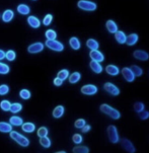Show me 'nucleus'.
Masks as SVG:
<instances>
[{
  "mask_svg": "<svg viewBox=\"0 0 149 153\" xmlns=\"http://www.w3.org/2000/svg\"><path fill=\"white\" fill-rule=\"evenodd\" d=\"M10 138L12 140H14L15 142H17V144H19L22 147H28L30 145V140L27 137L22 136V134H19L18 132L15 131H10Z\"/></svg>",
  "mask_w": 149,
  "mask_h": 153,
  "instance_id": "1",
  "label": "nucleus"
},
{
  "mask_svg": "<svg viewBox=\"0 0 149 153\" xmlns=\"http://www.w3.org/2000/svg\"><path fill=\"white\" fill-rule=\"evenodd\" d=\"M101 111H103L104 114H106V115H108L109 117H111L112 119H114V120H118V119L121 118V114H120L119 111H117L116 108L110 107L109 105H106V103H104V105H101Z\"/></svg>",
  "mask_w": 149,
  "mask_h": 153,
  "instance_id": "2",
  "label": "nucleus"
},
{
  "mask_svg": "<svg viewBox=\"0 0 149 153\" xmlns=\"http://www.w3.org/2000/svg\"><path fill=\"white\" fill-rule=\"evenodd\" d=\"M77 6L80 9L85 10V11H95L96 7H98L95 2L88 1V0H79L77 3Z\"/></svg>",
  "mask_w": 149,
  "mask_h": 153,
  "instance_id": "3",
  "label": "nucleus"
},
{
  "mask_svg": "<svg viewBox=\"0 0 149 153\" xmlns=\"http://www.w3.org/2000/svg\"><path fill=\"white\" fill-rule=\"evenodd\" d=\"M45 45L48 47L49 49L56 52H62L64 50V45L62 43L58 42L56 40H47Z\"/></svg>",
  "mask_w": 149,
  "mask_h": 153,
  "instance_id": "4",
  "label": "nucleus"
},
{
  "mask_svg": "<svg viewBox=\"0 0 149 153\" xmlns=\"http://www.w3.org/2000/svg\"><path fill=\"white\" fill-rule=\"evenodd\" d=\"M108 137H109V140L112 142V143L116 144L119 142V134H118V130H117L116 126H114V125L109 126Z\"/></svg>",
  "mask_w": 149,
  "mask_h": 153,
  "instance_id": "5",
  "label": "nucleus"
},
{
  "mask_svg": "<svg viewBox=\"0 0 149 153\" xmlns=\"http://www.w3.org/2000/svg\"><path fill=\"white\" fill-rule=\"evenodd\" d=\"M121 146H122V148L124 149V150H126L127 152H130V153H134L136 152V148H135V146L133 145V143L131 141H130L129 139H127V138H123L121 139Z\"/></svg>",
  "mask_w": 149,
  "mask_h": 153,
  "instance_id": "6",
  "label": "nucleus"
},
{
  "mask_svg": "<svg viewBox=\"0 0 149 153\" xmlns=\"http://www.w3.org/2000/svg\"><path fill=\"white\" fill-rule=\"evenodd\" d=\"M81 92L86 95H93L98 92V87L92 84H86L81 87Z\"/></svg>",
  "mask_w": 149,
  "mask_h": 153,
  "instance_id": "7",
  "label": "nucleus"
},
{
  "mask_svg": "<svg viewBox=\"0 0 149 153\" xmlns=\"http://www.w3.org/2000/svg\"><path fill=\"white\" fill-rule=\"evenodd\" d=\"M104 88L107 92L111 93L112 95H119L120 94V89L116 86V85L111 83V82H107V83H104Z\"/></svg>",
  "mask_w": 149,
  "mask_h": 153,
  "instance_id": "8",
  "label": "nucleus"
},
{
  "mask_svg": "<svg viewBox=\"0 0 149 153\" xmlns=\"http://www.w3.org/2000/svg\"><path fill=\"white\" fill-rule=\"evenodd\" d=\"M44 50V44L42 43H35V44H32V45L28 46V53L31 54H37V53H40Z\"/></svg>",
  "mask_w": 149,
  "mask_h": 153,
  "instance_id": "9",
  "label": "nucleus"
},
{
  "mask_svg": "<svg viewBox=\"0 0 149 153\" xmlns=\"http://www.w3.org/2000/svg\"><path fill=\"white\" fill-rule=\"evenodd\" d=\"M133 56L135 57V59H138L140 61H147L149 59V55L147 52L143 51V50H137L134 52Z\"/></svg>",
  "mask_w": 149,
  "mask_h": 153,
  "instance_id": "10",
  "label": "nucleus"
},
{
  "mask_svg": "<svg viewBox=\"0 0 149 153\" xmlns=\"http://www.w3.org/2000/svg\"><path fill=\"white\" fill-rule=\"evenodd\" d=\"M89 56L93 61H96V62H103L104 60V54L98 50H91Z\"/></svg>",
  "mask_w": 149,
  "mask_h": 153,
  "instance_id": "11",
  "label": "nucleus"
},
{
  "mask_svg": "<svg viewBox=\"0 0 149 153\" xmlns=\"http://www.w3.org/2000/svg\"><path fill=\"white\" fill-rule=\"evenodd\" d=\"M122 74H123V76H124V78L126 79L128 82H133V81H134L135 76H134V74H133V72L131 71V69H130V68H127V67L123 68Z\"/></svg>",
  "mask_w": 149,
  "mask_h": 153,
  "instance_id": "12",
  "label": "nucleus"
},
{
  "mask_svg": "<svg viewBox=\"0 0 149 153\" xmlns=\"http://www.w3.org/2000/svg\"><path fill=\"white\" fill-rule=\"evenodd\" d=\"M28 25H30L33 28H39V27H41L40 19H39L38 17L34 16V15H31V16H28Z\"/></svg>",
  "mask_w": 149,
  "mask_h": 153,
  "instance_id": "13",
  "label": "nucleus"
},
{
  "mask_svg": "<svg viewBox=\"0 0 149 153\" xmlns=\"http://www.w3.org/2000/svg\"><path fill=\"white\" fill-rule=\"evenodd\" d=\"M13 16H14L13 11H12L11 9H7V10H5L3 12V14H2V20H3L4 22H9L12 20Z\"/></svg>",
  "mask_w": 149,
  "mask_h": 153,
  "instance_id": "14",
  "label": "nucleus"
},
{
  "mask_svg": "<svg viewBox=\"0 0 149 153\" xmlns=\"http://www.w3.org/2000/svg\"><path fill=\"white\" fill-rule=\"evenodd\" d=\"M138 39H139V37H138L137 33H131L126 38V44L128 46H133L138 42Z\"/></svg>",
  "mask_w": 149,
  "mask_h": 153,
  "instance_id": "15",
  "label": "nucleus"
},
{
  "mask_svg": "<svg viewBox=\"0 0 149 153\" xmlns=\"http://www.w3.org/2000/svg\"><path fill=\"white\" fill-rule=\"evenodd\" d=\"M22 131L25 132V133H33V132L36 130V126L34 125L33 123H30V122H28V123H22Z\"/></svg>",
  "mask_w": 149,
  "mask_h": 153,
  "instance_id": "16",
  "label": "nucleus"
},
{
  "mask_svg": "<svg viewBox=\"0 0 149 153\" xmlns=\"http://www.w3.org/2000/svg\"><path fill=\"white\" fill-rule=\"evenodd\" d=\"M115 38H116V41L119 44H125L126 43V35L124 33V32H121V30H117L115 33Z\"/></svg>",
  "mask_w": 149,
  "mask_h": 153,
  "instance_id": "17",
  "label": "nucleus"
},
{
  "mask_svg": "<svg viewBox=\"0 0 149 153\" xmlns=\"http://www.w3.org/2000/svg\"><path fill=\"white\" fill-rule=\"evenodd\" d=\"M106 27L107 28H108V30L111 33H115L118 30V25H117V23L114 22V20H112V19H110L106 23Z\"/></svg>",
  "mask_w": 149,
  "mask_h": 153,
  "instance_id": "18",
  "label": "nucleus"
},
{
  "mask_svg": "<svg viewBox=\"0 0 149 153\" xmlns=\"http://www.w3.org/2000/svg\"><path fill=\"white\" fill-rule=\"evenodd\" d=\"M64 111H65V110H64L63 105H58V107H56L54 108L53 117H54V118H56V119L61 118V117L64 115Z\"/></svg>",
  "mask_w": 149,
  "mask_h": 153,
  "instance_id": "19",
  "label": "nucleus"
},
{
  "mask_svg": "<svg viewBox=\"0 0 149 153\" xmlns=\"http://www.w3.org/2000/svg\"><path fill=\"white\" fill-rule=\"evenodd\" d=\"M10 131H12V125H10L9 123H6V122H0V132L9 133Z\"/></svg>",
  "mask_w": 149,
  "mask_h": 153,
  "instance_id": "20",
  "label": "nucleus"
},
{
  "mask_svg": "<svg viewBox=\"0 0 149 153\" xmlns=\"http://www.w3.org/2000/svg\"><path fill=\"white\" fill-rule=\"evenodd\" d=\"M106 70H107V72H108V74L112 75V76H117V75L120 73L119 68L115 65H108Z\"/></svg>",
  "mask_w": 149,
  "mask_h": 153,
  "instance_id": "21",
  "label": "nucleus"
},
{
  "mask_svg": "<svg viewBox=\"0 0 149 153\" xmlns=\"http://www.w3.org/2000/svg\"><path fill=\"white\" fill-rule=\"evenodd\" d=\"M90 68L92 69L93 72H95V73H101V71H103V67L101 65L99 64V62H96V61H91L90 62Z\"/></svg>",
  "mask_w": 149,
  "mask_h": 153,
  "instance_id": "22",
  "label": "nucleus"
},
{
  "mask_svg": "<svg viewBox=\"0 0 149 153\" xmlns=\"http://www.w3.org/2000/svg\"><path fill=\"white\" fill-rule=\"evenodd\" d=\"M69 45L73 50H78L80 49V42L76 37H72L69 40Z\"/></svg>",
  "mask_w": 149,
  "mask_h": 153,
  "instance_id": "23",
  "label": "nucleus"
},
{
  "mask_svg": "<svg viewBox=\"0 0 149 153\" xmlns=\"http://www.w3.org/2000/svg\"><path fill=\"white\" fill-rule=\"evenodd\" d=\"M23 123L22 119L19 118V117H16V116H13L9 119V124L12 126H22Z\"/></svg>",
  "mask_w": 149,
  "mask_h": 153,
  "instance_id": "24",
  "label": "nucleus"
},
{
  "mask_svg": "<svg viewBox=\"0 0 149 153\" xmlns=\"http://www.w3.org/2000/svg\"><path fill=\"white\" fill-rule=\"evenodd\" d=\"M17 11L22 15H28L30 13L31 9L27 4H19L17 6Z\"/></svg>",
  "mask_w": 149,
  "mask_h": 153,
  "instance_id": "25",
  "label": "nucleus"
},
{
  "mask_svg": "<svg viewBox=\"0 0 149 153\" xmlns=\"http://www.w3.org/2000/svg\"><path fill=\"white\" fill-rule=\"evenodd\" d=\"M80 77H81V75H80L79 72H74V73H72L70 76H68V78H69L70 83L74 84V83H77V82L79 81Z\"/></svg>",
  "mask_w": 149,
  "mask_h": 153,
  "instance_id": "26",
  "label": "nucleus"
},
{
  "mask_svg": "<svg viewBox=\"0 0 149 153\" xmlns=\"http://www.w3.org/2000/svg\"><path fill=\"white\" fill-rule=\"evenodd\" d=\"M22 110V105H20V103H18V102H15V103H11L10 105V108H9V111H11V113H13V114H17V113H19L20 111Z\"/></svg>",
  "mask_w": 149,
  "mask_h": 153,
  "instance_id": "27",
  "label": "nucleus"
},
{
  "mask_svg": "<svg viewBox=\"0 0 149 153\" xmlns=\"http://www.w3.org/2000/svg\"><path fill=\"white\" fill-rule=\"evenodd\" d=\"M86 46L88 47L89 49L91 50H98V43L96 42L95 40H93V39H89V40H87V42H86Z\"/></svg>",
  "mask_w": 149,
  "mask_h": 153,
  "instance_id": "28",
  "label": "nucleus"
},
{
  "mask_svg": "<svg viewBox=\"0 0 149 153\" xmlns=\"http://www.w3.org/2000/svg\"><path fill=\"white\" fill-rule=\"evenodd\" d=\"M130 69H131V71L133 72V74H134V76H141V75L143 74V69H141L139 66L137 65H132L130 67Z\"/></svg>",
  "mask_w": 149,
  "mask_h": 153,
  "instance_id": "29",
  "label": "nucleus"
},
{
  "mask_svg": "<svg viewBox=\"0 0 149 153\" xmlns=\"http://www.w3.org/2000/svg\"><path fill=\"white\" fill-rule=\"evenodd\" d=\"M40 143L43 147L45 148H49L51 146V140H50L47 136H44V137H40Z\"/></svg>",
  "mask_w": 149,
  "mask_h": 153,
  "instance_id": "30",
  "label": "nucleus"
},
{
  "mask_svg": "<svg viewBox=\"0 0 149 153\" xmlns=\"http://www.w3.org/2000/svg\"><path fill=\"white\" fill-rule=\"evenodd\" d=\"M68 76H69V72H68V70H66V69L60 70V71L58 72V74H57V77L60 79H62L63 81L65 79L68 78Z\"/></svg>",
  "mask_w": 149,
  "mask_h": 153,
  "instance_id": "31",
  "label": "nucleus"
},
{
  "mask_svg": "<svg viewBox=\"0 0 149 153\" xmlns=\"http://www.w3.org/2000/svg\"><path fill=\"white\" fill-rule=\"evenodd\" d=\"M5 58L8 61H14L15 58H16V53L13 50H9L5 53Z\"/></svg>",
  "mask_w": 149,
  "mask_h": 153,
  "instance_id": "32",
  "label": "nucleus"
},
{
  "mask_svg": "<svg viewBox=\"0 0 149 153\" xmlns=\"http://www.w3.org/2000/svg\"><path fill=\"white\" fill-rule=\"evenodd\" d=\"M45 37L47 38V40H56L57 33L53 30H48L45 33Z\"/></svg>",
  "mask_w": 149,
  "mask_h": 153,
  "instance_id": "33",
  "label": "nucleus"
},
{
  "mask_svg": "<svg viewBox=\"0 0 149 153\" xmlns=\"http://www.w3.org/2000/svg\"><path fill=\"white\" fill-rule=\"evenodd\" d=\"M73 152L74 153H88L89 149L86 146H76L73 148Z\"/></svg>",
  "mask_w": 149,
  "mask_h": 153,
  "instance_id": "34",
  "label": "nucleus"
},
{
  "mask_svg": "<svg viewBox=\"0 0 149 153\" xmlns=\"http://www.w3.org/2000/svg\"><path fill=\"white\" fill-rule=\"evenodd\" d=\"M10 102L9 100H2L1 102H0V108H1V110L2 111H9V108H10Z\"/></svg>",
  "mask_w": 149,
  "mask_h": 153,
  "instance_id": "35",
  "label": "nucleus"
},
{
  "mask_svg": "<svg viewBox=\"0 0 149 153\" xmlns=\"http://www.w3.org/2000/svg\"><path fill=\"white\" fill-rule=\"evenodd\" d=\"M19 97L22 100H28V98H31V91L28 89H22L19 91Z\"/></svg>",
  "mask_w": 149,
  "mask_h": 153,
  "instance_id": "36",
  "label": "nucleus"
},
{
  "mask_svg": "<svg viewBox=\"0 0 149 153\" xmlns=\"http://www.w3.org/2000/svg\"><path fill=\"white\" fill-rule=\"evenodd\" d=\"M9 66L4 63H0V74H8L9 73Z\"/></svg>",
  "mask_w": 149,
  "mask_h": 153,
  "instance_id": "37",
  "label": "nucleus"
},
{
  "mask_svg": "<svg viewBox=\"0 0 149 153\" xmlns=\"http://www.w3.org/2000/svg\"><path fill=\"white\" fill-rule=\"evenodd\" d=\"M144 108H145V105L143 102H137L134 103V110H135V111H137V113H140V111H143Z\"/></svg>",
  "mask_w": 149,
  "mask_h": 153,
  "instance_id": "38",
  "label": "nucleus"
},
{
  "mask_svg": "<svg viewBox=\"0 0 149 153\" xmlns=\"http://www.w3.org/2000/svg\"><path fill=\"white\" fill-rule=\"evenodd\" d=\"M138 117H139L140 120H147V119L149 118V111H141L140 113H138Z\"/></svg>",
  "mask_w": 149,
  "mask_h": 153,
  "instance_id": "39",
  "label": "nucleus"
},
{
  "mask_svg": "<svg viewBox=\"0 0 149 153\" xmlns=\"http://www.w3.org/2000/svg\"><path fill=\"white\" fill-rule=\"evenodd\" d=\"M9 92V86L6 84L0 85V95H5Z\"/></svg>",
  "mask_w": 149,
  "mask_h": 153,
  "instance_id": "40",
  "label": "nucleus"
},
{
  "mask_svg": "<svg viewBox=\"0 0 149 153\" xmlns=\"http://www.w3.org/2000/svg\"><path fill=\"white\" fill-rule=\"evenodd\" d=\"M52 20H53V15L52 14H47L45 17H44L43 19V25H50V23L52 22Z\"/></svg>",
  "mask_w": 149,
  "mask_h": 153,
  "instance_id": "41",
  "label": "nucleus"
},
{
  "mask_svg": "<svg viewBox=\"0 0 149 153\" xmlns=\"http://www.w3.org/2000/svg\"><path fill=\"white\" fill-rule=\"evenodd\" d=\"M72 141L75 144H80L82 142V136L80 134H74L72 137Z\"/></svg>",
  "mask_w": 149,
  "mask_h": 153,
  "instance_id": "42",
  "label": "nucleus"
},
{
  "mask_svg": "<svg viewBox=\"0 0 149 153\" xmlns=\"http://www.w3.org/2000/svg\"><path fill=\"white\" fill-rule=\"evenodd\" d=\"M48 135V129L46 127H41L40 129L38 130V136L39 137H44Z\"/></svg>",
  "mask_w": 149,
  "mask_h": 153,
  "instance_id": "43",
  "label": "nucleus"
},
{
  "mask_svg": "<svg viewBox=\"0 0 149 153\" xmlns=\"http://www.w3.org/2000/svg\"><path fill=\"white\" fill-rule=\"evenodd\" d=\"M84 125H85V120H83V119H78V120L75 121V124H74V126L76 127L77 129H81Z\"/></svg>",
  "mask_w": 149,
  "mask_h": 153,
  "instance_id": "44",
  "label": "nucleus"
},
{
  "mask_svg": "<svg viewBox=\"0 0 149 153\" xmlns=\"http://www.w3.org/2000/svg\"><path fill=\"white\" fill-rule=\"evenodd\" d=\"M53 82H54V85H56V86H61L62 83H63V80L58 78V77H56Z\"/></svg>",
  "mask_w": 149,
  "mask_h": 153,
  "instance_id": "45",
  "label": "nucleus"
},
{
  "mask_svg": "<svg viewBox=\"0 0 149 153\" xmlns=\"http://www.w3.org/2000/svg\"><path fill=\"white\" fill-rule=\"evenodd\" d=\"M90 128H91V127H90L89 125H84V126H83L82 128H81V130H82L83 133H87V132L90 130Z\"/></svg>",
  "mask_w": 149,
  "mask_h": 153,
  "instance_id": "46",
  "label": "nucleus"
},
{
  "mask_svg": "<svg viewBox=\"0 0 149 153\" xmlns=\"http://www.w3.org/2000/svg\"><path fill=\"white\" fill-rule=\"evenodd\" d=\"M4 58H5V52L0 50V60H3Z\"/></svg>",
  "mask_w": 149,
  "mask_h": 153,
  "instance_id": "47",
  "label": "nucleus"
}]
</instances>
